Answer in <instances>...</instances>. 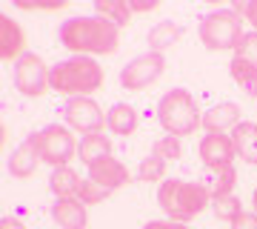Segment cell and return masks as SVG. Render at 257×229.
Returning a JSON list of instances; mask_svg holds the SVG:
<instances>
[{"mask_svg": "<svg viewBox=\"0 0 257 229\" xmlns=\"http://www.w3.org/2000/svg\"><path fill=\"white\" fill-rule=\"evenodd\" d=\"M106 126L114 132V135H132L138 129V109L132 103H114L109 112H106Z\"/></svg>", "mask_w": 257, "mask_h": 229, "instance_id": "cell-18", "label": "cell"}, {"mask_svg": "<svg viewBox=\"0 0 257 229\" xmlns=\"http://www.w3.org/2000/svg\"><path fill=\"white\" fill-rule=\"evenodd\" d=\"M109 195H111L109 189H103V186H97L94 181H83V183H80V195H77V198H80V201L86 203V206H94V203L106 201Z\"/></svg>", "mask_w": 257, "mask_h": 229, "instance_id": "cell-26", "label": "cell"}, {"mask_svg": "<svg viewBox=\"0 0 257 229\" xmlns=\"http://www.w3.org/2000/svg\"><path fill=\"white\" fill-rule=\"evenodd\" d=\"M80 175L74 172L72 166H57L52 169L49 178V189L55 192V198H77L80 195Z\"/></svg>", "mask_w": 257, "mask_h": 229, "instance_id": "cell-19", "label": "cell"}, {"mask_svg": "<svg viewBox=\"0 0 257 229\" xmlns=\"http://www.w3.org/2000/svg\"><path fill=\"white\" fill-rule=\"evenodd\" d=\"M197 35H200L203 46L211 52H226V49L234 52L246 32H243V18L234 9H214L200 18Z\"/></svg>", "mask_w": 257, "mask_h": 229, "instance_id": "cell-5", "label": "cell"}, {"mask_svg": "<svg viewBox=\"0 0 257 229\" xmlns=\"http://www.w3.org/2000/svg\"><path fill=\"white\" fill-rule=\"evenodd\" d=\"M103 86V69L94 57L74 55L69 60L52 66L49 72V89L60 92L66 98H89V92H97Z\"/></svg>", "mask_w": 257, "mask_h": 229, "instance_id": "cell-3", "label": "cell"}, {"mask_svg": "<svg viewBox=\"0 0 257 229\" xmlns=\"http://www.w3.org/2000/svg\"><path fill=\"white\" fill-rule=\"evenodd\" d=\"M166 161L163 155H157L155 149L149 152L143 161H140V169H138V181L143 183H157V181H163V175H166Z\"/></svg>", "mask_w": 257, "mask_h": 229, "instance_id": "cell-22", "label": "cell"}, {"mask_svg": "<svg viewBox=\"0 0 257 229\" xmlns=\"http://www.w3.org/2000/svg\"><path fill=\"white\" fill-rule=\"evenodd\" d=\"M52 220L60 229H86L89 209L80 198H57L55 206H52Z\"/></svg>", "mask_w": 257, "mask_h": 229, "instance_id": "cell-12", "label": "cell"}, {"mask_svg": "<svg viewBox=\"0 0 257 229\" xmlns=\"http://www.w3.org/2000/svg\"><path fill=\"white\" fill-rule=\"evenodd\" d=\"M157 120H160L166 135H172V137H186V135H192L197 126H203L197 101L186 89L166 92L160 98V103H157Z\"/></svg>", "mask_w": 257, "mask_h": 229, "instance_id": "cell-4", "label": "cell"}, {"mask_svg": "<svg viewBox=\"0 0 257 229\" xmlns=\"http://www.w3.org/2000/svg\"><path fill=\"white\" fill-rule=\"evenodd\" d=\"M26 55V37L18 20H12L9 15H0V57L3 60H15Z\"/></svg>", "mask_w": 257, "mask_h": 229, "instance_id": "cell-14", "label": "cell"}, {"mask_svg": "<svg viewBox=\"0 0 257 229\" xmlns=\"http://www.w3.org/2000/svg\"><path fill=\"white\" fill-rule=\"evenodd\" d=\"M77 152H80V161L86 166L97 164V161H103V158L111 155V140L103 132H94V135H83L80 137V146H77Z\"/></svg>", "mask_w": 257, "mask_h": 229, "instance_id": "cell-20", "label": "cell"}, {"mask_svg": "<svg viewBox=\"0 0 257 229\" xmlns=\"http://www.w3.org/2000/svg\"><path fill=\"white\" fill-rule=\"evenodd\" d=\"M152 149H155L157 155H163L166 161H177V158H180V137L166 135V137H160V140H155Z\"/></svg>", "mask_w": 257, "mask_h": 229, "instance_id": "cell-27", "label": "cell"}, {"mask_svg": "<svg viewBox=\"0 0 257 229\" xmlns=\"http://www.w3.org/2000/svg\"><path fill=\"white\" fill-rule=\"evenodd\" d=\"M132 6V12H152V9H157L160 3L157 0H149V3H128Z\"/></svg>", "mask_w": 257, "mask_h": 229, "instance_id": "cell-30", "label": "cell"}, {"mask_svg": "<svg viewBox=\"0 0 257 229\" xmlns=\"http://www.w3.org/2000/svg\"><path fill=\"white\" fill-rule=\"evenodd\" d=\"M231 60H237V63H243V66H248V69L257 72V32H246V35L240 37Z\"/></svg>", "mask_w": 257, "mask_h": 229, "instance_id": "cell-25", "label": "cell"}, {"mask_svg": "<svg viewBox=\"0 0 257 229\" xmlns=\"http://www.w3.org/2000/svg\"><path fill=\"white\" fill-rule=\"evenodd\" d=\"M37 149H40V161L57 169V166H69L72 155L77 152V143H74V135L69 132V126L49 123L46 129L37 132Z\"/></svg>", "mask_w": 257, "mask_h": 229, "instance_id": "cell-6", "label": "cell"}, {"mask_svg": "<svg viewBox=\"0 0 257 229\" xmlns=\"http://www.w3.org/2000/svg\"><path fill=\"white\" fill-rule=\"evenodd\" d=\"M37 164H43L40 161V149H37V132L35 135H29L23 143H20L15 152L9 155V175L12 178H29V175H35Z\"/></svg>", "mask_w": 257, "mask_h": 229, "instance_id": "cell-13", "label": "cell"}, {"mask_svg": "<svg viewBox=\"0 0 257 229\" xmlns=\"http://www.w3.org/2000/svg\"><path fill=\"white\" fill-rule=\"evenodd\" d=\"M234 181H237V172H234V166H226V169H214L211 172V181L206 183V189H209L211 198H223V195H234Z\"/></svg>", "mask_w": 257, "mask_h": 229, "instance_id": "cell-23", "label": "cell"}, {"mask_svg": "<svg viewBox=\"0 0 257 229\" xmlns=\"http://www.w3.org/2000/svg\"><path fill=\"white\" fill-rule=\"evenodd\" d=\"M231 229H257V212H243L229 223Z\"/></svg>", "mask_w": 257, "mask_h": 229, "instance_id": "cell-28", "label": "cell"}, {"mask_svg": "<svg viewBox=\"0 0 257 229\" xmlns=\"http://www.w3.org/2000/svg\"><path fill=\"white\" fill-rule=\"evenodd\" d=\"M60 46L74 55H114L120 46V26L100 15H80L69 18L57 29Z\"/></svg>", "mask_w": 257, "mask_h": 229, "instance_id": "cell-1", "label": "cell"}, {"mask_svg": "<svg viewBox=\"0 0 257 229\" xmlns=\"http://www.w3.org/2000/svg\"><path fill=\"white\" fill-rule=\"evenodd\" d=\"M231 143H234V155L246 164L257 166V123L251 120H240L231 129Z\"/></svg>", "mask_w": 257, "mask_h": 229, "instance_id": "cell-15", "label": "cell"}, {"mask_svg": "<svg viewBox=\"0 0 257 229\" xmlns=\"http://www.w3.org/2000/svg\"><path fill=\"white\" fill-rule=\"evenodd\" d=\"M63 118L74 132L94 135V132H100L106 115H103V109L92 98H69V103L63 106Z\"/></svg>", "mask_w": 257, "mask_h": 229, "instance_id": "cell-9", "label": "cell"}, {"mask_svg": "<svg viewBox=\"0 0 257 229\" xmlns=\"http://www.w3.org/2000/svg\"><path fill=\"white\" fill-rule=\"evenodd\" d=\"M157 203L169 215V220L189 223L211 203V195L206 189V183L183 181V178H166L160 183V189H157Z\"/></svg>", "mask_w": 257, "mask_h": 229, "instance_id": "cell-2", "label": "cell"}, {"mask_svg": "<svg viewBox=\"0 0 257 229\" xmlns=\"http://www.w3.org/2000/svg\"><path fill=\"white\" fill-rule=\"evenodd\" d=\"M163 72H166V57L157 55V52H146V55H138L120 69V86L126 92H140L152 86L155 81H160Z\"/></svg>", "mask_w": 257, "mask_h": 229, "instance_id": "cell-7", "label": "cell"}, {"mask_svg": "<svg viewBox=\"0 0 257 229\" xmlns=\"http://www.w3.org/2000/svg\"><path fill=\"white\" fill-rule=\"evenodd\" d=\"M200 161L206 164L209 172L231 166V161H234V143H231V135H223V132H206V137L200 140Z\"/></svg>", "mask_w": 257, "mask_h": 229, "instance_id": "cell-10", "label": "cell"}, {"mask_svg": "<svg viewBox=\"0 0 257 229\" xmlns=\"http://www.w3.org/2000/svg\"><path fill=\"white\" fill-rule=\"evenodd\" d=\"M251 206H254V212H257V189L251 192Z\"/></svg>", "mask_w": 257, "mask_h": 229, "instance_id": "cell-32", "label": "cell"}, {"mask_svg": "<svg viewBox=\"0 0 257 229\" xmlns=\"http://www.w3.org/2000/svg\"><path fill=\"white\" fill-rule=\"evenodd\" d=\"M89 181H94L97 186L109 189V192H114V189H120V186L132 183V172L120 164L117 158L109 155V158H103V161H97V164L89 166Z\"/></svg>", "mask_w": 257, "mask_h": 229, "instance_id": "cell-11", "label": "cell"}, {"mask_svg": "<svg viewBox=\"0 0 257 229\" xmlns=\"http://www.w3.org/2000/svg\"><path fill=\"white\" fill-rule=\"evenodd\" d=\"M94 15H100L117 26H128L135 12L128 6V0H94Z\"/></svg>", "mask_w": 257, "mask_h": 229, "instance_id": "cell-21", "label": "cell"}, {"mask_svg": "<svg viewBox=\"0 0 257 229\" xmlns=\"http://www.w3.org/2000/svg\"><path fill=\"white\" fill-rule=\"evenodd\" d=\"M180 37H183V26H180V23H175V20H160V23H155V26L149 29V35H146L149 52L163 55L166 49L175 46Z\"/></svg>", "mask_w": 257, "mask_h": 229, "instance_id": "cell-17", "label": "cell"}, {"mask_svg": "<svg viewBox=\"0 0 257 229\" xmlns=\"http://www.w3.org/2000/svg\"><path fill=\"white\" fill-rule=\"evenodd\" d=\"M211 212L217 220H234L237 215H243V203H240L237 195H223V198H211Z\"/></svg>", "mask_w": 257, "mask_h": 229, "instance_id": "cell-24", "label": "cell"}, {"mask_svg": "<svg viewBox=\"0 0 257 229\" xmlns=\"http://www.w3.org/2000/svg\"><path fill=\"white\" fill-rule=\"evenodd\" d=\"M240 123V106L231 101H223L217 106H211L206 115H203V126L206 132H223L226 135V129H234Z\"/></svg>", "mask_w": 257, "mask_h": 229, "instance_id": "cell-16", "label": "cell"}, {"mask_svg": "<svg viewBox=\"0 0 257 229\" xmlns=\"http://www.w3.org/2000/svg\"><path fill=\"white\" fill-rule=\"evenodd\" d=\"M0 229H26V226H23L18 218H3L0 220Z\"/></svg>", "mask_w": 257, "mask_h": 229, "instance_id": "cell-31", "label": "cell"}, {"mask_svg": "<svg viewBox=\"0 0 257 229\" xmlns=\"http://www.w3.org/2000/svg\"><path fill=\"white\" fill-rule=\"evenodd\" d=\"M49 72L52 69L43 63V57L35 52H26L15 63V86L23 98H40L49 89Z\"/></svg>", "mask_w": 257, "mask_h": 229, "instance_id": "cell-8", "label": "cell"}, {"mask_svg": "<svg viewBox=\"0 0 257 229\" xmlns=\"http://www.w3.org/2000/svg\"><path fill=\"white\" fill-rule=\"evenodd\" d=\"M143 229H189L186 223H177V220H149Z\"/></svg>", "mask_w": 257, "mask_h": 229, "instance_id": "cell-29", "label": "cell"}]
</instances>
